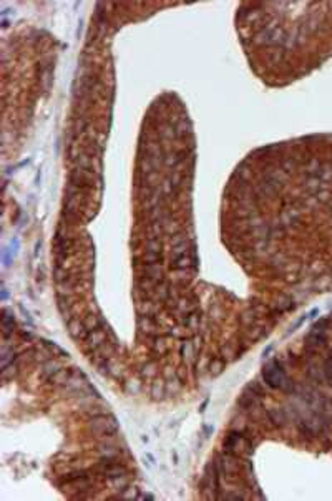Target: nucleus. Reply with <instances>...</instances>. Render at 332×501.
Wrapping results in <instances>:
<instances>
[{
	"instance_id": "nucleus-1",
	"label": "nucleus",
	"mask_w": 332,
	"mask_h": 501,
	"mask_svg": "<svg viewBox=\"0 0 332 501\" xmlns=\"http://www.w3.org/2000/svg\"><path fill=\"white\" fill-rule=\"evenodd\" d=\"M263 377H264V380H266V384L269 387H272V389H283L286 385V380H288L283 367H281L277 362H272L267 367H264Z\"/></svg>"
},
{
	"instance_id": "nucleus-2",
	"label": "nucleus",
	"mask_w": 332,
	"mask_h": 501,
	"mask_svg": "<svg viewBox=\"0 0 332 501\" xmlns=\"http://www.w3.org/2000/svg\"><path fill=\"white\" fill-rule=\"evenodd\" d=\"M324 378L327 380V384L332 387V355L326 360V364H324Z\"/></svg>"
}]
</instances>
